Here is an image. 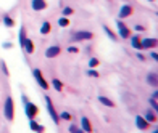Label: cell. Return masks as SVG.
<instances>
[{"label":"cell","instance_id":"6da1fadb","mask_svg":"<svg viewBox=\"0 0 158 133\" xmlns=\"http://www.w3.org/2000/svg\"><path fill=\"white\" fill-rule=\"evenodd\" d=\"M23 101H24V104H26V115L32 120V119L37 115V112H39L37 106H36V104H32V103L27 101V98H26V96H23Z\"/></svg>","mask_w":158,"mask_h":133},{"label":"cell","instance_id":"7a4b0ae2","mask_svg":"<svg viewBox=\"0 0 158 133\" xmlns=\"http://www.w3.org/2000/svg\"><path fill=\"white\" fill-rule=\"evenodd\" d=\"M45 101H47V111H48L50 117H52V120L55 122V124H58V122H60V117H58V114H56V111H55V108H53L52 99L47 96V98H45Z\"/></svg>","mask_w":158,"mask_h":133},{"label":"cell","instance_id":"3957f363","mask_svg":"<svg viewBox=\"0 0 158 133\" xmlns=\"http://www.w3.org/2000/svg\"><path fill=\"white\" fill-rule=\"evenodd\" d=\"M13 114H15V108H13V99L7 98L5 101V117L8 120H13Z\"/></svg>","mask_w":158,"mask_h":133},{"label":"cell","instance_id":"277c9868","mask_svg":"<svg viewBox=\"0 0 158 133\" xmlns=\"http://www.w3.org/2000/svg\"><path fill=\"white\" fill-rule=\"evenodd\" d=\"M34 77H36V82H37V84L41 85L42 88H45V90H47V88H48V82L44 79V75H42V72H41L39 69H34Z\"/></svg>","mask_w":158,"mask_h":133},{"label":"cell","instance_id":"5b68a950","mask_svg":"<svg viewBox=\"0 0 158 133\" xmlns=\"http://www.w3.org/2000/svg\"><path fill=\"white\" fill-rule=\"evenodd\" d=\"M94 34L92 32H87V31H81V32H74V35H73V40H89V38H92Z\"/></svg>","mask_w":158,"mask_h":133},{"label":"cell","instance_id":"8992f818","mask_svg":"<svg viewBox=\"0 0 158 133\" xmlns=\"http://www.w3.org/2000/svg\"><path fill=\"white\" fill-rule=\"evenodd\" d=\"M60 52H61L60 47H50L47 52H45V56H47V58H55V56H58V55H60Z\"/></svg>","mask_w":158,"mask_h":133},{"label":"cell","instance_id":"52a82bcc","mask_svg":"<svg viewBox=\"0 0 158 133\" xmlns=\"http://www.w3.org/2000/svg\"><path fill=\"white\" fill-rule=\"evenodd\" d=\"M116 26H118V29H120V35H121L123 38H127V37H129V29H127V27L124 26L121 21H118Z\"/></svg>","mask_w":158,"mask_h":133},{"label":"cell","instance_id":"ba28073f","mask_svg":"<svg viewBox=\"0 0 158 133\" xmlns=\"http://www.w3.org/2000/svg\"><path fill=\"white\" fill-rule=\"evenodd\" d=\"M140 45L142 48H153L156 45V40L155 38H144V40H140Z\"/></svg>","mask_w":158,"mask_h":133},{"label":"cell","instance_id":"9c48e42d","mask_svg":"<svg viewBox=\"0 0 158 133\" xmlns=\"http://www.w3.org/2000/svg\"><path fill=\"white\" fill-rule=\"evenodd\" d=\"M132 15V7H129V5H124L120 12V18H126V16H131Z\"/></svg>","mask_w":158,"mask_h":133},{"label":"cell","instance_id":"30bf717a","mask_svg":"<svg viewBox=\"0 0 158 133\" xmlns=\"http://www.w3.org/2000/svg\"><path fill=\"white\" fill-rule=\"evenodd\" d=\"M81 122H82V130H84V131H87V133H92V130H94V128H92V124L89 122V119H87V117H82V120H81Z\"/></svg>","mask_w":158,"mask_h":133},{"label":"cell","instance_id":"8fae6325","mask_svg":"<svg viewBox=\"0 0 158 133\" xmlns=\"http://www.w3.org/2000/svg\"><path fill=\"white\" fill-rule=\"evenodd\" d=\"M45 7H47L45 0H32V8L34 10H44Z\"/></svg>","mask_w":158,"mask_h":133},{"label":"cell","instance_id":"7c38bea8","mask_svg":"<svg viewBox=\"0 0 158 133\" xmlns=\"http://www.w3.org/2000/svg\"><path fill=\"white\" fill-rule=\"evenodd\" d=\"M135 124H137V127H139L140 130H147V128H149V122H147L145 119H142V117L135 119Z\"/></svg>","mask_w":158,"mask_h":133},{"label":"cell","instance_id":"4fadbf2b","mask_svg":"<svg viewBox=\"0 0 158 133\" xmlns=\"http://www.w3.org/2000/svg\"><path fill=\"white\" fill-rule=\"evenodd\" d=\"M99 101H100L102 104H105V106H108V108H113V106H115V103H113L111 99H108L106 96H99Z\"/></svg>","mask_w":158,"mask_h":133},{"label":"cell","instance_id":"5bb4252c","mask_svg":"<svg viewBox=\"0 0 158 133\" xmlns=\"http://www.w3.org/2000/svg\"><path fill=\"white\" fill-rule=\"evenodd\" d=\"M23 47L26 48V52H27V53H32V52H34L32 40H29V38H26V40H24V43H23Z\"/></svg>","mask_w":158,"mask_h":133},{"label":"cell","instance_id":"9a60e30c","mask_svg":"<svg viewBox=\"0 0 158 133\" xmlns=\"http://www.w3.org/2000/svg\"><path fill=\"white\" fill-rule=\"evenodd\" d=\"M131 43H132V47L134 48H137V50H142V45H140V38L135 35V37H131Z\"/></svg>","mask_w":158,"mask_h":133},{"label":"cell","instance_id":"2e32d148","mask_svg":"<svg viewBox=\"0 0 158 133\" xmlns=\"http://www.w3.org/2000/svg\"><path fill=\"white\" fill-rule=\"evenodd\" d=\"M31 128H32L34 131H37V133H42V131H44V127L39 125V124H36V122H34V119L31 120Z\"/></svg>","mask_w":158,"mask_h":133},{"label":"cell","instance_id":"e0dca14e","mask_svg":"<svg viewBox=\"0 0 158 133\" xmlns=\"http://www.w3.org/2000/svg\"><path fill=\"white\" fill-rule=\"evenodd\" d=\"M52 85H53V88H55L56 91H61V90H63V84H61V82H60L58 79H53Z\"/></svg>","mask_w":158,"mask_h":133},{"label":"cell","instance_id":"ac0fdd59","mask_svg":"<svg viewBox=\"0 0 158 133\" xmlns=\"http://www.w3.org/2000/svg\"><path fill=\"white\" fill-rule=\"evenodd\" d=\"M50 31H52V26H50V23H44L42 27H41V34H48Z\"/></svg>","mask_w":158,"mask_h":133},{"label":"cell","instance_id":"d6986e66","mask_svg":"<svg viewBox=\"0 0 158 133\" xmlns=\"http://www.w3.org/2000/svg\"><path fill=\"white\" fill-rule=\"evenodd\" d=\"M147 80H149V84L150 85H153V87H156V84H158V80H156V74L153 72V74H149V79H147Z\"/></svg>","mask_w":158,"mask_h":133},{"label":"cell","instance_id":"ffe728a7","mask_svg":"<svg viewBox=\"0 0 158 133\" xmlns=\"http://www.w3.org/2000/svg\"><path fill=\"white\" fill-rule=\"evenodd\" d=\"M147 122H156V115H155V112H147Z\"/></svg>","mask_w":158,"mask_h":133},{"label":"cell","instance_id":"44dd1931","mask_svg":"<svg viewBox=\"0 0 158 133\" xmlns=\"http://www.w3.org/2000/svg\"><path fill=\"white\" fill-rule=\"evenodd\" d=\"M58 24H60L61 27H66V26H70V21H68L66 18H60V21H58Z\"/></svg>","mask_w":158,"mask_h":133},{"label":"cell","instance_id":"7402d4cb","mask_svg":"<svg viewBox=\"0 0 158 133\" xmlns=\"http://www.w3.org/2000/svg\"><path fill=\"white\" fill-rule=\"evenodd\" d=\"M3 21H5V26H8V27H11V26L15 24V23H13V19H11V18H8V16H5V18H3Z\"/></svg>","mask_w":158,"mask_h":133},{"label":"cell","instance_id":"603a6c76","mask_svg":"<svg viewBox=\"0 0 158 133\" xmlns=\"http://www.w3.org/2000/svg\"><path fill=\"white\" fill-rule=\"evenodd\" d=\"M89 66H90V68H97V66H99V59L97 58H92V59L89 61Z\"/></svg>","mask_w":158,"mask_h":133},{"label":"cell","instance_id":"cb8c5ba5","mask_svg":"<svg viewBox=\"0 0 158 133\" xmlns=\"http://www.w3.org/2000/svg\"><path fill=\"white\" fill-rule=\"evenodd\" d=\"M150 103H152V106H153V109H156V106H158V103H156V93H153V98L150 99Z\"/></svg>","mask_w":158,"mask_h":133},{"label":"cell","instance_id":"d4e9b609","mask_svg":"<svg viewBox=\"0 0 158 133\" xmlns=\"http://www.w3.org/2000/svg\"><path fill=\"white\" fill-rule=\"evenodd\" d=\"M73 13H74V12H73V8H70V7H66V8L63 10V15H65V16H70V15H73Z\"/></svg>","mask_w":158,"mask_h":133},{"label":"cell","instance_id":"484cf974","mask_svg":"<svg viewBox=\"0 0 158 133\" xmlns=\"http://www.w3.org/2000/svg\"><path fill=\"white\" fill-rule=\"evenodd\" d=\"M70 131H71V133H84V131H81V130H79L76 125H71V127H70Z\"/></svg>","mask_w":158,"mask_h":133},{"label":"cell","instance_id":"4316f807","mask_svg":"<svg viewBox=\"0 0 158 133\" xmlns=\"http://www.w3.org/2000/svg\"><path fill=\"white\" fill-rule=\"evenodd\" d=\"M105 32H106V34L110 35V38H113V40H116V35L113 34V32H111V31H110V29H108V27H106V26H105Z\"/></svg>","mask_w":158,"mask_h":133},{"label":"cell","instance_id":"83f0119b","mask_svg":"<svg viewBox=\"0 0 158 133\" xmlns=\"http://www.w3.org/2000/svg\"><path fill=\"white\" fill-rule=\"evenodd\" d=\"M61 119H65V120H71V114H70V112H61Z\"/></svg>","mask_w":158,"mask_h":133},{"label":"cell","instance_id":"f1b7e54d","mask_svg":"<svg viewBox=\"0 0 158 133\" xmlns=\"http://www.w3.org/2000/svg\"><path fill=\"white\" fill-rule=\"evenodd\" d=\"M89 75L90 77H99V72H95V71H89Z\"/></svg>","mask_w":158,"mask_h":133},{"label":"cell","instance_id":"f546056e","mask_svg":"<svg viewBox=\"0 0 158 133\" xmlns=\"http://www.w3.org/2000/svg\"><path fill=\"white\" fill-rule=\"evenodd\" d=\"M68 52H70V53H76L77 48H76V47H70V48H68Z\"/></svg>","mask_w":158,"mask_h":133}]
</instances>
